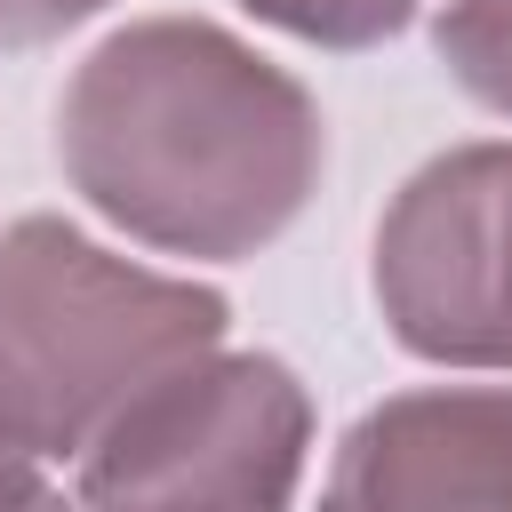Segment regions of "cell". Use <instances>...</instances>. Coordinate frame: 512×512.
Instances as JSON below:
<instances>
[{
	"instance_id": "obj_1",
	"label": "cell",
	"mask_w": 512,
	"mask_h": 512,
	"mask_svg": "<svg viewBox=\"0 0 512 512\" xmlns=\"http://www.w3.org/2000/svg\"><path fill=\"white\" fill-rule=\"evenodd\" d=\"M56 152L120 232L176 256H248L312 200L320 112L232 32L152 16L72 72Z\"/></svg>"
},
{
	"instance_id": "obj_2",
	"label": "cell",
	"mask_w": 512,
	"mask_h": 512,
	"mask_svg": "<svg viewBox=\"0 0 512 512\" xmlns=\"http://www.w3.org/2000/svg\"><path fill=\"white\" fill-rule=\"evenodd\" d=\"M216 344V288L120 264L56 216L0 240V432L24 456H88L136 392Z\"/></svg>"
},
{
	"instance_id": "obj_3",
	"label": "cell",
	"mask_w": 512,
	"mask_h": 512,
	"mask_svg": "<svg viewBox=\"0 0 512 512\" xmlns=\"http://www.w3.org/2000/svg\"><path fill=\"white\" fill-rule=\"evenodd\" d=\"M304 384L264 352H200L136 392L80 456L88 512H288L304 472Z\"/></svg>"
},
{
	"instance_id": "obj_4",
	"label": "cell",
	"mask_w": 512,
	"mask_h": 512,
	"mask_svg": "<svg viewBox=\"0 0 512 512\" xmlns=\"http://www.w3.org/2000/svg\"><path fill=\"white\" fill-rule=\"evenodd\" d=\"M376 296L408 352L512 368V144L416 168L376 232Z\"/></svg>"
},
{
	"instance_id": "obj_5",
	"label": "cell",
	"mask_w": 512,
	"mask_h": 512,
	"mask_svg": "<svg viewBox=\"0 0 512 512\" xmlns=\"http://www.w3.org/2000/svg\"><path fill=\"white\" fill-rule=\"evenodd\" d=\"M320 512H512V384H440L368 408Z\"/></svg>"
},
{
	"instance_id": "obj_6",
	"label": "cell",
	"mask_w": 512,
	"mask_h": 512,
	"mask_svg": "<svg viewBox=\"0 0 512 512\" xmlns=\"http://www.w3.org/2000/svg\"><path fill=\"white\" fill-rule=\"evenodd\" d=\"M440 56L488 112H512V0H448Z\"/></svg>"
},
{
	"instance_id": "obj_7",
	"label": "cell",
	"mask_w": 512,
	"mask_h": 512,
	"mask_svg": "<svg viewBox=\"0 0 512 512\" xmlns=\"http://www.w3.org/2000/svg\"><path fill=\"white\" fill-rule=\"evenodd\" d=\"M248 8L272 16V24H288L296 40H320V48H368V40L400 32L416 0H248Z\"/></svg>"
},
{
	"instance_id": "obj_8",
	"label": "cell",
	"mask_w": 512,
	"mask_h": 512,
	"mask_svg": "<svg viewBox=\"0 0 512 512\" xmlns=\"http://www.w3.org/2000/svg\"><path fill=\"white\" fill-rule=\"evenodd\" d=\"M104 0H0V48H32V40H56L64 24L96 16Z\"/></svg>"
},
{
	"instance_id": "obj_9",
	"label": "cell",
	"mask_w": 512,
	"mask_h": 512,
	"mask_svg": "<svg viewBox=\"0 0 512 512\" xmlns=\"http://www.w3.org/2000/svg\"><path fill=\"white\" fill-rule=\"evenodd\" d=\"M32 496H40V480H32V456H24V448L0 432V512H24Z\"/></svg>"
},
{
	"instance_id": "obj_10",
	"label": "cell",
	"mask_w": 512,
	"mask_h": 512,
	"mask_svg": "<svg viewBox=\"0 0 512 512\" xmlns=\"http://www.w3.org/2000/svg\"><path fill=\"white\" fill-rule=\"evenodd\" d=\"M24 512H64V496H48V488H40V496H32Z\"/></svg>"
}]
</instances>
